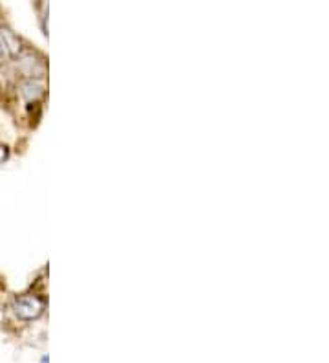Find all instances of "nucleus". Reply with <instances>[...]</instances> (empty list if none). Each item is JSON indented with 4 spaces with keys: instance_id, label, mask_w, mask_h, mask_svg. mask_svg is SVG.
<instances>
[{
    "instance_id": "1",
    "label": "nucleus",
    "mask_w": 329,
    "mask_h": 363,
    "mask_svg": "<svg viewBox=\"0 0 329 363\" xmlns=\"http://www.w3.org/2000/svg\"><path fill=\"white\" fill-rule=\"evenodd\" d=\"M13 311L21 319H35L42 314L44 303L40 301L39 297H33V296L18 297L13 305Z\"/></svg>"
},
{
    "instance_id": "2",
    "label": "nucleus",
    "mask_w": 329,
    "mask_h": 363,
    "mask_svg": "<svg viewBox=\"0 0 329 363\" xmlns=\"http://www.w3.org/2000/svg\"><path fill=\"white\" fill-rule=\"evenodd\" d=\"M18 67L30 79L40 77L44 74V62L37 55H33V53H24L21 61H18Z\"/></svg>"
},
{
    "instance_id": "3",
    "label": "nucleus",
    "mask_w": 329,
    "mask_h": 363,
    "mask_svg": "<svg viewBox=\"0 0 329 363\" xmlns=\"http://www.w3.org/2000/svg\"><path fill=\"white\" fill-rule=\"evenodd\" d=\"M0 46H2L4 53L17 55L21 52V39L9 28H0Z\"/></svg>"
},
{
    "instance_id": "4",
    "label": "nucleus",
    "mask_w": 329,
    "mask_h": 363,
    "mask_svg": "<svg viewBox=\"0 0 329 363\" xmlns=\"http://www.w3.org/2000/svg\"><path fill=\"white\" fill-rule=\"evenodd\" d=\"M21 94L22 98L28 99V101H33V99L40 98L42 96V84L37 83L33 79H28L21 84Z\"/></svg>"
},
{
    "instance_id": "5",
    "label": "nucleus",
    "mask_w": 329,
    "mask_h": 363,
    "mask_svg": "<svg viewBox=\"0 0 329 363\" xmlns=\"http://www.w3.org/2000/svg\"><path fill=\"white\" fill-rule=\"evenodd\" d=\"M6 158H8V147L0 143V164H2Z\"/></svg>"
},
{
    "instance_id": "6",
    "label": "nucleus",
    "mask_w": 329,
    "mask_h": 363,
    "mask_svg": "<svg viewBox=\"0 0 329 363\" xmlns=\"http://www.w3.org/2000/svg\"><path fill=\"white\" fill-rule=\"evenodd\" d=\"M2 55H4V50H2V46H0V57H2Z\"/></svg>"
}]
</instances>
